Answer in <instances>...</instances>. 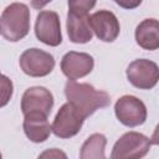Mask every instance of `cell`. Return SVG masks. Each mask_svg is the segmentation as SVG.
Listing matches in <instances>:
<instances>
[{
	"label": "cell",
	"instance_id": "8992f818",
	"mask_svg": "<svg viewBox=\"0 0 159 159\" xmlns=\"http://www.w3.org/2000/svg\"><path fill=\"white\" fill-rule=\"evenodd\" d=\"M20 67L30 77H45L55 67V58L50 52L40 48H29L24 51L19 60Z\"/></svg>",
	"mask_w": 159,
	"mask_h": 159
},
{
	"label": "cell",
	"instance_id": "44dd1931",
	"mask_svg": "<svg viewBox=\"0 0 159 159\" xmlns=\"http://www.w3.org/2000/svg\"><path fill=\"white\" fill-rule=\"evenodd\" d=\"M0 158H1V153H0Z\"/></svg>",
	"mask_w": 159,
	"mask_h": 159
},
{
	"label": "cell",
	"instance_id": "d6986e66",
	"mask_svg": "<svg viewBox=\"0 0 159 159\" xmlns=\"http://www.w3.org/2000/svg\"><path fill=\"white\" fill-rule=\"evenodd\" d=\"M40 157H41V158H46V157H50V158H60V157H63V158H66V154H65L63 152H61V150L53 148V149H51V150H47V152L40 154Z\"/></svg>",
	"mask_w": 159,
	"mask_h": 159
},
{
	"label": "cell",
	"instance_id": "2e32d148",
	"mask_svg": "<svg viewBox=\"0 0 159 159\" xmlns=\"http://www.w3.org/2000/svg\"><path fill=\"white\" fill-rule=\"evenodd\" d=\"M12 93H14L12 81L7 76L0 73V108L5 107L10 102Z\"/></svg>",
	"mask_w": 159,
	"mask_h": 159
},
{
	"label": "cell",
	"instance_id": "52a82bcc",
	"mask_svg": "<svg viewBox=\"0 0 159 159\" xmlns=\"http://www.w3.org/2000/svg\"><path fill=\"white\" fill-rule=\"evenodd\" d=\"M128 81L139 89H152L159 80L158 65L147 58H138L127 68Z\"/></svg>",
	"mask_w": 159,
	"mask_h": 159
},
{
	"label": "cell",
	"instance_id": "5bb4252c",
	"mask_svg": "<svg viewBox=\"0 0 159 159\" xmlns=\"http://www.w3.org/2000/svg\"><path fill=\"white\" fill-rule=\"evenodd\" d=\"M137 43L149 51H154L159 47V22L155 19L143 20L135 29Z\"/></svg>",
	"mask_w": 159,
	"mask_h": 159
},
{
	"label": "cell",
	"instance_id": "8fae6325",
	"mask_svg": "<svg viewBox=\"0 0 159 159\" xmlns=\"http://www.w3.org/2000/svg\"><path fill=\"white\" fill-rule=\"evenodd\" d=\"M94 60L86 52H67L61 60V71L68 80H78L92 72Z\"/></svg>",
	"mask_w": 159,
	"mask_h": 159
},
{
	"label": "cell",
	"instance_id": "ba28073f",
	"mask_svg": "<svg viewBox=\"0 0 159 159\" xmlns=\"http://www.w3.org/2000/svg\"><path fill=\"white\" fill-rule=\"evenodd\" d=\"M35 35L39 41L43 42L47 46H58L62 42V34L57 12L50 10L40 11L36 17Z\"/></svg>",
	"mask_w": 159,
	"mask_h": 159
},
{
	"label": "cell",
	"instance_id": "30bf717a",
	"mask_svg": "<svg viewBox=\"0 0 159 159\" xmlns=\"http://www.w3.org/2000/svg\"><path fill=\"white\" fill-rule=\"evenodd\" d=\"M53 107V96L45 87H30L21 98L22 114L26 113H42L48 117Z\"/></svg>",
	"mask_w": 159,
	"mask_h": 159
},
{
	"label": "cell",
	"instance_id": "4fadbf2b",
	"mask_svg": "<svg viewBox=\"0 0 159 159\" xmlns=\"http://www.w3.org/2000/svg\"><path fill=\"white\" fill-rule=\"evenodd\" d=\"M66 27L70 40L75 43H86L92 40V30L89 27L87 15L68 11Z\"/></svg>",
	"mask_w": 159,
	"mask_h": 159
},
{
	"label": "cell",
	"instance_id": "7a4b0ae2",
	"mask_svg": "<svg viewBox=\"0 0 159 159\" xmlns=\"http://www.w3.org/2000/svg\"><path fill=\"white\" fill-rule=\"evenodd\" d=\"M30 31V10L22 2H12L0 16V32L10 42L22 40Z\"/></svg>",
	"mask_w": 159,
	"mask_h": 159
},
{
	"label": "cell",
	"instance_id": "e0dca14e",
	"mask_svg": "<svg viewBox=\"0 0 159 159\" xmlns=\"http://www.w3.org/2000/svg\"><path fill=\"white\" fill-rule=\"evenodd\" d=\"M97 0H68V11L80 15H87L96 5Z\"/></svg>",
	"mask_w": 159,
	"mask_h": 159
},
{
	"label": "cell",
	"instance_id": "3957f363",
	"mask_svg": "<svg viewBox=\"0 0 159 159\" xmlns=\"http://www.w3.org/2000/svg\"><path fill=\"white\" fill-rule=\"evenodd\" d=\"M150 145L152 142L147 135L138 132H127L113 145L111 158H143L149 152Z\"/></svg>",
	"mask_w": 159,
	"mask_h": 159
},
{
	"label": "cell",
	"instance_id": "9c48e42d",
	"mask_svg": "<svg viewBox=\"0 0 159 159\" xmlns=\"http://www.w3.org/2000/svg\"><path fill=\"white\" fill-rule=\"evenodd\" d=\"M88 24L94 35L104 42H113L120 31L117 16L108 10H99L88 16Z\"/></svg>",
	"mask_w": 159,
	"mask_h": 159
},
{
	"label": "cell",
	"instance_id": "ffe728a7",
	"mask_svg": "<svg viewBox=\"0 0 159 159\" xmlns=\"http://www.w3.org/2000/svg\"><path fill=\"white\" fill-rule=\"evenodd\" d=\"M52 0H31V6L36 10L42 9L43 6H46L48 2H51Z\"/></svg>",
	"mask_w": 159,
	"mask_h": 159
},
{
	"label": "cell",
	"instance_id": "6da1fadb",
	"mask_svg": "<svg viewBox=\"0 0 159 159\" xmlns=\"http://www.w3.org/2000/svg\"><path fill=\"white\" fill-rule=\"evenodd\" d=\"M65 96L67 102L73 104L84 118L92 116L97 109L106 108L111 104V98L107 92L98 91L89 83H78L75 80L66 82Z\"/></svg>",
	"mask_w": 159,
	"mask_h": 159
},
{
	"label": "cell",
	"instance_id": "277c9868",
	"mask_svg": "<svg viewBox=\"0 0 159 159\" xmlns=\"http://www.w3.org/2000/svg\"><path fill=\"white\" fill-rule=\"evenodd\" d=\"M84 119L86 118L81 114V112L73 104L67 102L61 106L53 119L51 125L52 133L62 139L72 138L81 130Z\"/></svg>",
	"mask_w": 159,
	"mask_h": 159
},
{
	"label": "cell",
	"instance_id": "9a60e30c",
	"mask_svg": "<svg viewBox=\"0 0 159 159\" xmlns=\"http://www.w3.org/2000/svg\"><path fill=\"white\" fill-rule=\"evenodd\" d=\"M107 144V139L101 133H94L87 138V140L82 144L80 158L81 159H103L106 158L104 148Z\"/></svg>",
	"mask_w": 159,
	"mask_h": 159
},
{
	"label": "cell",
	"instance_id": "ac0fdd59",
	"mask_svg": "<svg viewBox=\"0 0 159 159\" xmlns=\"http://www.w3.org/2000/svg\"><path fill=\"white\" fill-rule=\"evenodd\" d=\"M117 5H119L120 7L123 9H127V10H132V9H135L138 7L143 0H113Z\"/></svg>",
	"mask_w": 159,
	"mask_h": 159
},
{
	"label": "cell",
	"instance_id": "7c38bea8",
	"mask_svg": "<svg viewBox=\"0 0 159 159\" xmlns=\"http://www.w3.org/2000/svg\"><path fill=\"white\" fill-rule=\"evenodd\" d=\"M24 132L26 137L34 143H42L45 142L52 129L51 124L47 120V116L42 113H26L24 114Z\"/></svg>",
	"mask_w": 159,
	"mask_h": 159
},
{
	"label": "cell",
	"instance_id": "5b68a950",
	"mask_svg": "<svg viewBox=\"0 0 159 159\" xmlns=\"http://www.w3.org/2000/svg\"><path fill=\"white\" fill-rule=\"evenodd\" d=\"M114 113L117 119L127 127L142 125L147 119V107L135 96H122L114 104Z\"/></svg>",
	"mask_w": 159,
	"mask_h": 159
}]
</instances>
